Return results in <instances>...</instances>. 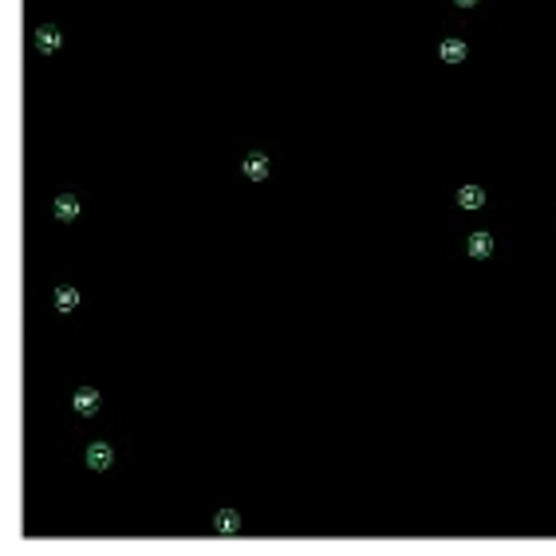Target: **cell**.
I'll list each match as a JSON object with an SVG mask.
<instances>
[{
    "label": "cell",
    "instance_id": "obj_4",
    "mask_svg": "<svg viewBox=\"0 0 556 556\" xmlns=\"http://www.w3.org/2000/svg\"><path fill=\"white\" fill-rule=\"evenodd\" d=\"M51 209H56V221H75L80 217V198L75 194H60Z\"/></svg>",
    "mask_w": 556,
    "mask_h": 556
},
{
    "label": "cell",
    "instance_id": "obj_2",
    "mask_svg": "<svg viewBox=\"0 0 556 556\" xmlns=\"http://www.w3.org/2000/svg\"><path fill=\"white\" fill-rule=\"evenodd\" d=\"M60 44H63V36H60V28H56V24H44V28H36V48H40L44 56L60 51Z\"/></svg>",
    "mask_w": 556,
    "mask_h": 556
},
{
    "label": "cell",
    "instance_id": "obj_11",
    "mask_svg": "<svg viewBox=\"0 0 556 556\" xmlns=\"http://www.w3.org/2000/svg\"><path fill=\"white\" fill-rule=\"evenodd\" d=\"M454 4H457V8H474L477 0H454Z\"/></svg>",
    "mask_w": 556,
    "mask_h": 556
},
{
    "label": "cell",
    "instance_id": "obj_9",
    "mask_svg": "<svg viewBox=\"0 0 556 556\" xmlns=\"http://www.w3.org/2000/svg\"><path fill=\"white\" fill-rule=\"evenodd\" d=\"M75 308H80V292L71 289V284L56 289V312H63V316H68V312H75Z\"/></svg>",
    "mask_w": 556,
    "mask_h": 556
},
{
    "label": "cell",
    "instance_id": "obj_10",
    "mask_svg": "<svg viewBox=\"0 0 556 556\" xmlns=\"http://www.w3.org/2000/svg\"><path fill=\"white\" fill-rule=\"evenodd\" d=\"M213 525H217V533H237V529H241L237 509H221V513L213 517Z\"/></svg>",
    "mask_w": 556,
    "mask_h": 556
},
{
    "label": "cell",
    "instance_id": "obj_5",
    "mask_svg": "<svg viewBox=\"0 0 556 556\" xmlns=\"http://www.w3.org/2000/svg\"><path fill=\"white\" fill-rule=\"evenodd\" d=\"M438 56H442V63H462L469 56V48H466V40H442V48H438Z\"/></svg>",
    "mask_w": 556,
    "mask_h": 556
},
{
    "label": "cell",
    "instance_id": "obj_1",
    "mask_svg": "<svg viewBox=\"0 0 556 556\" xmlns=\"http://www.w3.org/2000/svg\"><path fill=\"white\" fill-rule=\"evenodd\" d=\"M71 407H75V415L80 418H95L99 415V391L95 387H80L75 391V398H71Z\"/></svg>",
    "mask_w": 556,
    "mask_h": 556
},
{
    "label": "cell",
    "instance_id": "obj_8",
    "mask_svg": "<svg viewBox=\"0 0 556 556\" xmlns=\"http://www.w3.org/2000/svg\"><path fill=\"white\" fill-rule=\"evenodd\" d=\"M245 178L248 182H265L268 178V158L265 154H248L245 158Z\"/></svg>",
    "mask_w": 556,
    "mask_h": 556
},
{
    "label": "cell",
    "instance_id": "obj_6",
    "mask_svg": "<svg viewBox=\"0 0 556 556\" xmlns=\"http://www.w3.org/2000/svg\"><path fill=\"white\" fill-rule=\"evenodd\" d=\"M466 248H469V257L474 260H486L489 253H493V237H489V233H469Z\"/></svg>",
    "mask_w": 556,
    "mask_h": 556
},
{
    "label": "cell",
    "instance_id": "obj_3",
    "mask_svg": "<svg viewBox=\"0 0 556 556\" xmlns=\"http://www.w3.org/2000/svg\"><path fill=\"white\" fill-rule=\"evenodd\" d=\"M110 462H115V450H110L107 442H91L87 446V466L91 469H110Z\"/></svg>",
    "mask_w": 556,
    "mask_h": 556
},
{
    "label": "cell",
    "instance_id": "obj_7",
    "mask_svg": "<svg viewBox=\"0 0 556 556\" xmlns=\"http://www.w3.org/2000/svg\"><path fill=\"white\" fill-rule=\"evenodd\" d=\"M457 206L462 209H481L486 206V189L481 186H462L457 189Z\"/></svg>",
    "mask_w": 556,
    "mask_h": 556
}]
</instances>
